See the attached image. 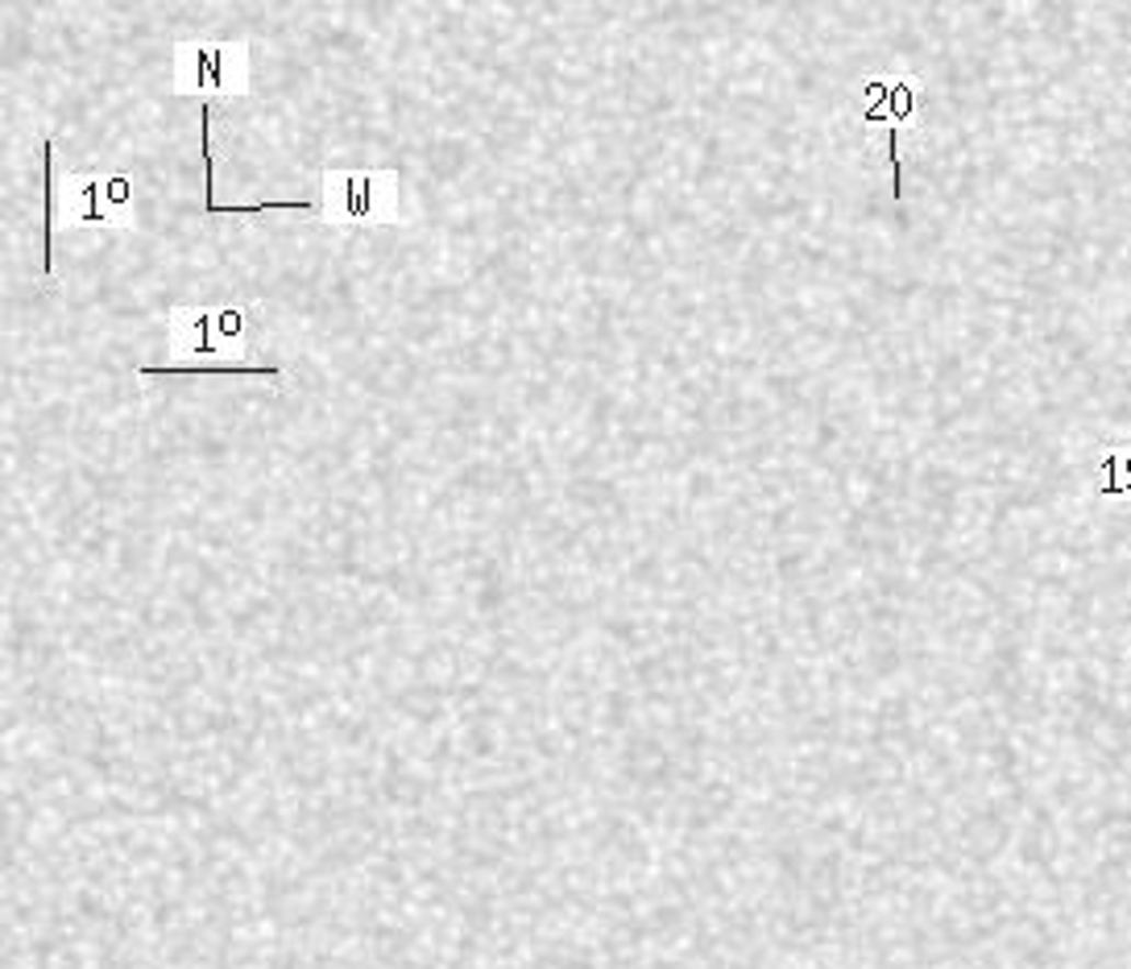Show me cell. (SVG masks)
Wrapping results in <instances>:
<instances>
[{"mask_svg":"<svg viewBox=\"0 0 1131 969\" xmlns=\"http://www.w3.org/2000/svg\"><path fill=\"white\" fill-rule=\"evenodd\" d=\"M328 220H374L395 207V170L381 174H328L323 179Z\"/></svg>","mask_w":1131,"mask_h":969,"instance_id":"cell-1","label":"cell"},{"mask_svg":"<svg viewBox=\"0 0 1131 969\" xmlns=\"http://www.w3.org/2000/svg\"><path fill=\"white\" fill-rule=\"evenodd\" d=\"M55 186H50V141H42V274H55Z\"/></svg>","mask_w":1131,"mask_h":969,"instance_id":"cell-3","label":"cell"},{"mask_svg":"<svg viewBox=\"0 0 1131 969\" xmlns=\"http://www.w3.org/2000/svg\"><path fill=\"white\" fill-rule=\"evenodd\" d=\"M187 62L191 88H216V92L245 88V50H232V46H191Z\"/></svg>","mask_w":1131,"mask_h":969,"instance_id":"cell-2","label":"cell"}]
</instances>
